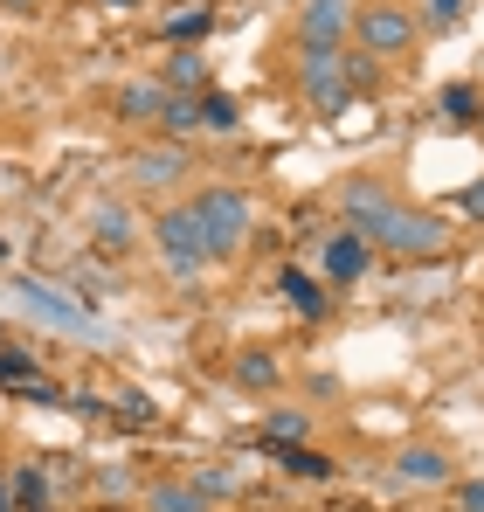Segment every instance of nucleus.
I'll return each instance as SVG.
<instances>
[{"mask_svg": "<svg viewBox=\"0 0 484 512\" xmlns=\"http://www.w3.org/2000/svg\"><path fill=\"white\" fill-rule=\"evenodd\" d=\"M395 471L415 478V485H450V457L443 450H422V443H408L402 457H395Z\"/></svg>", "mask_w": 484, "mask_h": 512, "instance_id": "2eb2a0df", "label": "nucleus"}, {"mask_svg": "<svg viewBox=\"0 0 484 512\" xmlns=\"http://www.w3.org/2000/svg\"><path fill=\"white\" fill-rule=\"evenodd\" d=\"M415 35H422V21H415V7H402V0H367V7L353 14L360 56H408Z\"/></svg>", "mask_w": 484, "mask_h": 512, "instance_id": "f03ea898", "label": "nucleus"}, {"mask_svg": "<svg viewBox=\"0 0 484 512\" xmlns=\"http://www.w3.org/2000/svg\"><path fill=\"white\" fill-rule=\"evenodd\" d=\"M90 236H97V250H132V236H139V229H132V208H118V201H104V208H97V215H90Z\"/></svg>", "mask_w": 484, "mask_h": 512, "instance_id": "9b49d317", "label": "nucleus"}, {"mask_svg": "<svg viewBox=\"0 0 484 512\" xmlns=\"http://www.w3.org/2000/svg\"><path fill=\"white\" fill-rule=\"evenodd\" d=\"M346 35H353V7H346V0H305V42L339 49Z\"/></svg>", "mask_w": 484, "mask_h": 512, "instance_id": "1a4fd4ad", "label": "nucleus"}, {"mask_svg": "<svg viewBox=\"0 0 484 512\" xmlns=\"http://www.w3.org/2000/svg\"><path fill=\"white\" fill-rule=\"evenodd\" d=\"M319 270L332 277V284H360V277L374 270V243H367V236H353V229H339V236H325Z\"/></svg>", "mask_w": 484, "mask_h": 512, "instance_id": "423d86ee", "label": "nucleus"}, {"mask_svg": "<svg viewBox=\"0 0 484 512\" xmlns=\"http://www.w3.org/2000/svg\"><path fill=\"white\" fill-rule=\"evenodd\" d=\"M132 180H139V187H180V180H187V146H180V139L146 146V153L132 160Z\"/></svg>", "mask_w": 484, "mask_h": 512, "instance_id": "6e6552de", "label": "nucleus"}, {"mask_svg": "<svg viewBox=\"0 0 484 512\" xmlns=\"http://www.w3.org/2000/svg\"><path fill=\"white\" fill-rule=\"evenodd\" d=\"M166 90H208V56H201V42H180V49L166 56Z\"/></svg>", "mask_w": 484, "mask_h": 512, "instance_id": "ddd939ff", "label": "nucleus"}, {"mask_svg": "<svg viewBox=\"0 0 484 512\" xmlns=\"http://www.w3.org/2000/svg\"><path fill=\"white\" fill-rule=\"evenodd\" d=\"M208 28H215V14H208V7H180V14H166L160 35L180 49V42H208Z\"/></svg>", "mask_w": 484, "mask_h": 512, "instance_id": "6ab92c4d", "label": "nucleus"}, {"mask_svg": "<svg viewBox=\"0 0 484 512\" xmlns=\"http://www.w3.org/2000/svg\"><path fill=\"white\" fill-rule=\"evenodd\" d=\"M160 125H166V139H187V132H201V90H166Z\"/></svg>", "mask_w": 484, "mask_h": 512, "instance_id": "f3484780", "label": "nucleus"}, {"mask_svg": "<svg viewBox=\"0 0 484 512\" xmlns=\"http://www.w3.org/2000/svg\"><path fill=\"white\" fill-rule=\"evenodd\" d=\"M298 436H312V416H298V409H277L263 423V443H298Z\"/></svg>", "mask_w": 484, "mask_h": 512, "instance_id": "b1692460", "label": "nucleus"}, {"mask_svg": "<svg viewBox=\"0 0 484 512\" xmlns=\"http://www.w3.org/2000/svg\"><path fill=\"white\" fill-rule=\"evenodd\" d=\"M194 215H201V236H208V263H229V256H242L249 229H256V201H249L242 187H201Z\"/></svg>", "mask_w": 484, "mask_h": 512, "instance_id": "f257e3e1", "label": "nucleus"}, {"mask_svg": "<svg viewBox=\"0 0 484 512\" xmlns=\"http://www.w3.org/2000/svg\"><path fill=\"white\" fill-rule=\"evenodd\" d=\"M374 84H381L374 56H346V90H374Z\"/></svg>", "mask_w": 484, "mask_h": 512, "instance_id": "a878e982", "label": "nucleus"}, {"mask_svg": "<svg viewBox=\"0 0 484 512\" xmlns=\"http://www.w3.org/2000/svg\"><path fill=\"white\" fill-rule=\"evenodd\" d=\"M422 7H429V28H450L464 14V0H422Z\"/></svg>", "mask_w": 484, "mask_h": 512, "instance_id": "bb28decb", "label": "nucleus"}, {"mask_svg": "<svg viewBox=\"0 0 484 512\" xmlns=\"http://www.w3.org/2000/svg\"><path fill=\"white\" fill-rule=\"evenodd\" d=\"M208 506H215V499H208L194 478H187V485H153V492H146V512H208Z\"/></svg>", "mask_w": 484, "mask_h": 512, "instance_id": "a211bd4d", "label": "nucleus"}, {"mask_svg": "<svg viewBox=\"0 0 484 512\" xmlns=\"http://www.w3.org/2000/svg\"><path fill=\"white\" fill-rule=\"evenodd\" d=\"M395 208H402V201H395L388 187H374V180H353V187H346V229L367 236V243L381 236V222H388Z\"/></svg>", "mask_w": 484, "mask_h": 512, "instance_id": "0eeeda50", "label": "nucleus"}, {"mask_svg": "<svg viewBox=\"0 0 484 512\" xmlns=\"http://www.w3.org/2000/svg\"><path fill=\"white\" fill-rule=\"evenodd\" d=\"M457 208H464V215H478V222H484V180H471V187L457 194Z\"/></svg>", "mask_w": 484, "mask_h": 512, "instance_id": "cd10ccee", "label": "nucleus"}, {"mask_svg": "<svg viewBox=\"0 0 484 512\" xmlns=\"http://www.w3.org/2000/svg\"><path fill=\"white\" fill-rule=\"evenodd\" d=\"M443 243H450V229L436 215H415V208H395L374 236V250H395V256H436Z\"/></svg>", "mask_w": 484, "mask_h": 512, "instance_id": "39448f33", "label": "nucleus"}, {"mask_svg": "<svg viewBox=\"0 0 484 512\" xmlns=\"http://www.w3.org/2000/svg\"><path fill=\"white\" fill-rule=\"evenodd\" d=\"M153 243H160L166 270H173L180 284H194V277H201V263H208V236H201L194 201H187V208H166L160 222H153Z\"/></svg>", "mask_w": 484, "mask_h": 512, "instance_id": "7ed1b4c3", "label": "nucleus"}, {"mask_svg": "<svg viewBox=\"0 0 484 512\" xmlns=\"http://www.w3.org/2000/svg\"><path fill=\"white\" fill-rule=\"evenodd\" d=\"M277 457H284V471H298V478H332V457L319 450H298V443H270Z\"/></svg>", "mask_w": 484, "mask_h": 512, "instance_id": "5701e85b", "label": "nucleus"}, {"mask_svg": "<svg viewBox=\"0 0 484 512\" xmlns=\"http://www.w3.org/2000/svg\"><path fill=\"white\" fill-rule=\"evenodd\" d=\"M436 111H443V125H471L484 104H478V90H471V84H450L443 97H436Z\"/></svg>", "mask_w": 484, "mask_h": 512, "instance_id": "4be33fe9", "label": "nucleus"}, {"mask_svg": "<svg viewBox=\"0 0 484 512\" xmlns=\"http://www.w3.org/2000/svg\"><path fill=\"white\" fill-rule=\"evenodd\" d=\"M242 125V104L229 90H201V132H236Z\"/></svg>", "mask_w": 484, "mask_h": 512, "instance_id": "aec40b11", "label": "nucleus"}, {"mask_svg": "<svg viewBox=\"0 0 484 512\" xmlns=\"http://www.w3.org/2000/svg\"><path fill=\"white\" fill-rule=\"evenodd\" d=\"M21 305H28L35 319L63 326V333H77V326H83V305H77V298H56V291H42V284H21Z\"/></svg>", "mask_w": 484, "mask_h": 512, "instance_id": "9d476101", "label": "nucleus"}, {"mask_svg": "<svg viewBox=\"0 0 484 512\" xmlns=\"http://www.w3.org/2000/svg\"><path fill=\"white\" fill-rule=\"evenodd\" d=\"M28 374H35V360H28V353H14V346H0V381H7L14 395L28 388Z\"/></svg>", "mask_w": 484, "mask_h": 512, "instance_id": "393cba45", "label": "nucleus"}, {"mask_svg": "<svg viewBox=\"0 0 484 512\" xmlns=\"http://www.w3.org/2000/svg\"><path fill=\"white\" fill-rule=\"evenodd\" d=\"M277 291L291 298V312H305V319H325V284L312 277V270H298V263H291V270L277 277Z\"/></svg>", "mask_w": 484, "mask_h": 512, "instance_id": "f8f14e48", "label": "nucleus"}, {"mask_svg": "<svg viewBox=\"0 0 484 512\" xmlns=\"http://www.w3.org/2000/svg\"><path fill=\"white\" fill-rule=\"evenodd\" d=\"M0 512H14V506H7V478H0Z\"/></svg>", "mask_w": 484, "mask_h": 512, "instance_id": "7c9ffc66", "label": "nucleus"}, {"mask_svg": "<svg viewBox=\"0 0 484 512\" xmlns=\"http://www.w3.org/2000/svg\"><path fill=\"white\" fill-rule=\"evenodd\" d=\"M305 97H312V111H319V118H346L353 90H346V56H339V49L305 42Z\"/></svg>", "mask_w": 484, "mask_h": 512, "instance_id": "20e7f679", "label": "nucleus"}, {"mask_svg": "<svg viewBox=\"0 0 484 512\" xmlns=\"http://www.w3.org/2000/svg\"><path fill=\"white\" fill-rule=\"evenodd\" d=\"M457 512H484V485H464L457 492Z\"/></svg>", "mask_w": 484, "mask_h": 512, "instance_id": "c85d7f7f", "label": "nucleus"}, {"mask_svg": "<svg viewBox=\"0 0 484 512\" xmlns=\"http://www.w3.org/2000/svg\"><path fill=\"white\" fill-rule=\"evenodd\" d=\"M166 111V84H125L118 90V118H132V125H160Z\"/></svg>", "mask_w": 484, "mask_h": 512, "instance_id": "4468645a", "label": "nucleus"}, {"mask_svg": "<svg viewBox=\"0 0 484 512\" xmlns=\"http://www.w3.org/2000/svg\"><path fill=\"white\" fill-rule=\"evenodd\" d=\"M7 7H21V14H28V7H35V0H7Z\"/></svg>", "mask_w": 484, "mask_h": 512, "instance_id": "2f4dec72", "label": "nucleus"}, {"mask_svg": "<svg viewBox=\"0 0 484 512\" xmlns=\"http://www.w3.org/2000/svg\"><path fill=\"white\" fill-rule=\"evenodd\" d=\"M7 506L14 512H56V499H49V478L28 464V471H14L7 478Z\"/></svg>", "mask_w": 484, "mask_h": 512, "instance_id": "dca6fc26", "label": "nucleus"}, {"mask_svg": "<svg viewBox=\"0 0 484 512\" xmlns=\"http://www.w3.org/2000/svg\"><path fill=\"white\" fill-rule=\"evenodd\" d=\"M236 381L249 388V395H263V388H277V381H284V367H277L270 353H242V360H236Z\"/></svg>", "mask_w": 484, "mask_h": 512, "instance_id": "412c9836", "label": "nucleus"}, {"mask_svg": "<svg viewBox=\"0 0 484 512\" xmlns=\"http://www.w3.org/2000/svg\"><path fill=\"white\" fill-rule=\"evenodd\" d=\"M104 7H146V0H104Z\"/></svg>", "mask_w": 484, "mask_h": 512, "instance_id": "c756f323", "label": "nucleus"}]
</instances>
